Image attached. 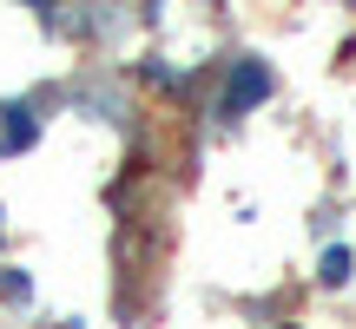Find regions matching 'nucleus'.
<instances>
[{
	"label": "nucleus",
	"mask_w": 356,
	"mask_h": 329,
	"mask_svg": "<svg viewBox=\"0 0 356 329\" xmlns=\"http://www.w3.org/2000/svg\"><path fill=\"white\" fill-rule=\"evenodd\" d=\"M270 92H277V73H270V66L257 60V53H238V60H225V86H218V106H211V112L231 126V119L257 112V106H264Z\"/></svg>",
	"instance_id": "f257e3e1"
},
{
	"label": "nucleus",
	"mask_w": 356,
	"mask_h": 329,
	"mask_svg": "<svg viewBox=\"0 0 356 329\" xmlns=\"http://www.w3.org/2000/svg\"><path fill=\"white\" fill-rule=\"evenodd\" d=\"M40 139V112H33V99H7L0 106V152H26V145Z\"/></svg>",
	"instance_id": "f03ea898"
},
{
	"label": "nucleus",
	"mask_w": 356,
	"mask_h": 329,
	"mask_svg": "<svg viewBox=\"0 0 356 329\" xmlns=\"http://www.w3.org/2000/svg\"><path fill=\"white\" fill-rule=\"evenodd\" d=\"M350 277H356V251H350V244H330V251L317 257V283H323V290H343Z\"/></svg>",
	"instance_id": "7ed1b4c3"
},
{
	"label": "nucleus",
	"mask_w": 356,
	"mask_h": 329,
	"mask_svg": "<svg viewBox=\"0 0 356 329\" xmlns=\"http://www.w3.org/2000/svg\"><path fill=\"white\" fill-rule=\"evenodd\" d=\"M0 296L7 303H33V277L26 270H0Z\"/></svg>",
	"instance_id": "20e7f679"
},
{
	"label": "nucleus",
	"mask_w": 356,
	"mask_h": 329,
	"mask_svg": "<svg viewBox=\"0 0 356 329\" xmlns=\"http://www.w3.org/2000/svg\"><path fill=\"white\" fill-rule=\"evenodd\" d=\"M26 7H40V13H53V7H60V0H26Z\"/></svg>",
	"instance_id": "39448f33"
}]
</instances>
